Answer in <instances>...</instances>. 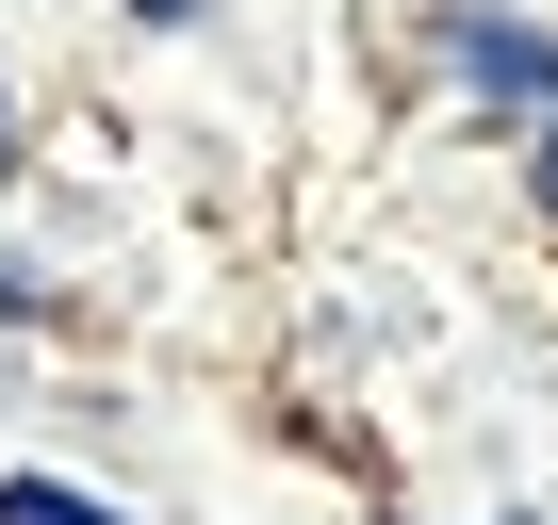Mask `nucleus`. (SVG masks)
Returning a JSON list of instances; mask_svg holds the SVG:
<instances>
[{
	"label": "nucleus",
	"instance_id": "obj_3",
	"mask_svg": "<svg viewBox=\"0 0 558 525\" xmlns=\"http://www.w3.org/2000/svg\"><path fill=\"white\" fill-rule=\"evenodd\" d=\"M132 17H197V0H132Z\"/></svg>",
	"mask_w": 558,
	"mask_h": 525
},
{
	"label": "nucleus",
	"instance_id": "obj_2",
	"mask_svg": "<svg viewBox=\"0 0 558 525\" xmlns=\"http://www.w3.org/2000/svg\"><path fill=\"white\" fill-rule=\"evenodd\" d=\"M0 525H116V509L66 492V476H0Z\"/></svg>",
	"mask_w": 558,
	"mask_h": 525
},
{
	"label": "nucleus",
	"instance_id": "obj_4",
	"mask_svg": "<svg viewBox=\"0 0 558 525\" xmlns=\"http://www.w3.org/2000/svg\"><path fill=\"white\" fill-rule=\"evenodd\" d=\"M542 197H558V132H542Z\"/></svg>",
	"mask_w": 558,
	"mask_h": 525
},
{
	"label": "nucleus",
	"instance_id": "obj_1",
	"mask_svg": "<svg viewBox=\"0 0 558 525\" xmlns=\"http://www.w3.org/2000/svg\"><path fill=\"white\" fill-rule=\"evenodd\" d=\"M460 66H476L493 99H558V50H542V34H493V17H460Z\"/></svg>",
	"mask_w": 558,
	"mask_h": 525
}]
</instances>
